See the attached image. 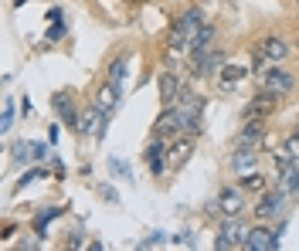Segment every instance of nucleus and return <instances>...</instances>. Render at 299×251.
I'll list each match as a JSON object with an SVG mask.
<instances>
[{
	"label": "nucleus",
	"instance_id": "obj_1",
	"mask_svg": "<svg viewBox=\"0 0 299 251\" xmlns=\"http://www.w3.org/2000/svg\"><path fill=\"white\" fill-rule=\"evenodd\" d=\"M201 27H204V21H201V11L180 14V17L173 21V27H170V37H167L170 55H184L187 48H191V41L197 37V31H201Z\"/></svg>",
	"mask_w": 299,
	"mask_h": 251
},
{
	"label": "nucleus",
	"instance_id": "obj_2",
	"mask_svg": "<svg viewBox=\"0 0 299 251\" xmlns=\"http://www.w3.org/2000/svg\"><path fill=\"white\" fill-rule=\"evenodd\" d=\"M245 238H248V228L242 224V217H221L218 238H214V248L228 251V248H245Z\"/></svg>",
	"mask_w": 299,
	"mask_h": 251
},
{
	"label": "nucleus",
	"instance_id": "obj_3",
	"mask_svg": "<svg viewBox=\"0 0 299 251\" xmlns=\"http://www.w3.org/2000/svg\"><path fill=\"white\" fill-rule=\"evenodd\" d=\"M242 207H245L242 187H221L214 197V214L221 217H242Z\"/></svg>",
	"mask_w": 299,
	"mask_h": 251
},
{
	"label": "nucleus",
	"instance_id": "obj_4",
	"mask_svg": "<svg viewBox=\"0 0 299 251\" xmlns=\"http://www.w3.org/2000/svg\"><path fill=\"white\" fill-rule=\"evenodd\" d=\"M211 45H214V27H211V24H204V27L197 31V37L191 41V48H187V68H191V75H194V68L207 58Z\"/></svg>",
	"mask_w": 299,
	"mask_h": 251
},
{
	"label": "nucleus",
	"instance_id": "obj_5",
	"mask_svg": "<svg viewBox=\"0 0 299 251\" xmlns=\"http://www.w3.org/2000/svg\"><path fill=\"white\" fill-rule=\"evenodd\" d=\"M105 129H109V115L99 109V105H89L79 119V136H105Z\"/></svg>",
	"mask_w": 299,
	"mask_h": 251
},
{
	"label": "nucleus",
	"instance_id": "obj_6",
	"mask_svg": "<svg viewBox=\"0 0 299 251\" xmlns=\"http://www.w3.org/2000/svg\"><path fill=\"white\" fill-rule=\"evenodd\" d=\"M292 85H296V78H292L286 68H265L262 71V89L272 92V95H289Z\"/></svg>",
	"mask_w": 299,
	"mask_h": 251
},
{
	"label": "nucleus",
	"instance_id": "obj_7",
	"mask_svg": "<svg viewBox=\"0 0 299 251\" xmlns=\"http://www.w3.org/2000/svg\"><path fill=\"white\" fill-rule=\"evenodd\" d=\"M177 133H184V119H180V109L177 105H163V115L153 122V136H177Z\"/></svg>",
	"mask_w": 299,
	"mask_h": 251
},
{
	"label": "nucleus",
	"instance_id": "obj_8",
	"mask_svg": "<svg viewBox=\"0 0 299 251\" xmlns=\"http://www.w3.org/2000/svg\"><path fill=\"white\" fill-rule=\"evenodd\" d=\"M170 149H167V143H163V136H157L153 143L146 146V166H150V173L153 177H163L167 173V166H170Z\"/></svg>",
	"mask_w": 299,
	"mask_h": 251
},
{
	"label": "nucleus",
	"instance_id": "obj_9",
	"mask_svg": "<svg viewBox=\"0 0 299 251\" xmlns=\"http://www.w3.org/2000/svg\"><path fill=\"white\" fill-rule=\"evenodd\" d=\"M286 200H289V197H286V190H282V187H279V190H269V194H262L255 217H258V221H272V217H279V214H282V204H286Z\"/></svg>",
	"mask_w": 299,
	"mask_h": 251
},
{
	"label": "nucleus",
	"instance_id": "obj_10",
	"mask_svg": "<svg viewBox=\"0 0 299 251\" xmlns=\"http://www.w3.org/2000/svg\"><path fill=\"white\" fill-rule=\"evenodd\" d=\"M180 89H184V78H180L177 71H160V78H157V92H160V102L163 105H177Z\"/></svg>",
	"mask_w": 299,
	"mask_h": 251
},
{
	"label": "nucleus",
	"instance_id": "obj_11",
	"mask_svg": "<svg viewBox=\"0 0 299 251\" xmlns=\"http://www.w3.org/2000/svg\"><path fill=\"white\" fill-rule=\"evenodd\" d=\"M51 109L58 112V119H61V122L71 126V129L79 133V119H82V115L75 112V105H71V95H68V92H55V95H51Z\"/></svg>",
	"mask_w": 299,
	"mask_h": 251
},
{
	"label": "nucleus",
	"instance_id": "obj_12",
	"mask_svg": "<svg viewBox=\"0 0 299 251\" xmlns=\"http://www.w3.org/2000/svg\"><path fill=\"white\" fill-rule=\"evenodd\" d=\"M265 143V119H245L242 133H238V146H252L258 149Z\"/></svg>",
	"mask_w": 299,
	"mask_h": 251
},
{
	"label": "nucleus",
	"instance_id": "obj_13",
	"mask_svg": "<svg viewBox=\"0 0 299 251\" xmlns=\"http://www.w3.org/2000/svg\"><path fill=\"white\" fill-rule=\"evenodd\" d=\"M245 248L248 251H276L279 238H276V231H269V228H252L248 238H245Z\"/></svg>",
	"mask_w": 299,
	"mask_h": 251
},
{
	"label": "nucleus",
	"instance_id": "obj_14",
	"mask_svg": "<svg viewBox=\"0 0 299 251\" xmlns=\"http://www.w3.org/2000/svg\"><path fill=\"white\" fill-rule=\"evenodd\" d=\"M221 68H225V51H221V48H211L207 58L194 68V78H214V75H221Z\"/></svg>",
	"mask_w": 299,
	"mask_h": 251
},
{
	"label": "nucleus",
	"instance_id": "obj_15",
	"mask_svg": "<svg viewBox=\"0 0 299 251\" xmlns=\"http://www.w3.org/2000/svg\"><path fill=\"white\" fill-rule=\"evenodd\" d=\"M272 99H276V95H272V92H265V89H262V95H255L252 102L245 105L242 119H265V115L272 112Z\"/></svg>",
	"mask_w": 299,
	"mask_h": 251
},
{
	"label": "nucleus",
	"instance_id": "obj_16",
	"mask_svg": "<svg viewBox=\"0 0 299 251\" xmlns=\"http://www.w3.org/2000/svg\"><path fill=\"white\" fill-rule=\"evenodd\" d=\"M119 102H123V92L116 89V85H109V81H105L102 89H99V95H95V105H99L105 115H113L116 109H119Z\"/></svg>",
	"mask_w": 299,
	"mask_h": 251
},
{
	"label": "nucleus",
	"instance_id": "obj_17",
	"mask_svg": "<svg viewBox=\"0 0 299 251\" xmlns=\"http://www.w3.org/2000/svg\"><path fill=\"white\" fill-rule=\"evenodd\" d=\"M258 55L265 61H282V58H289V45L282 37H265L262 45H258Z\"/></svg>",
	"mask_w": 299,
	"mask_h": 251
},
{
	"label": "nucleus",
	"instance_id": "obj_18",
	"mask_svg": "<svg viewBox=\"0 0 299 251\" xmlns=\"http://www.w3.org/2000/svg\"><path fill=\"white\" fill-rule=\"evenodd\" d=\"M255 163H258L255 149L252 146H238V149H235V156H231V170H235V173H252Z\"/></svg>",
	"mask_w": 299,
	"mask_h": 251
},
{
	"label": "nucleus",
	"instance_id": "obj_19",
	"mask_svg": "<svg viewBox=\"0 0 299 251\" xmlns=\"http://www.w3.org/2000/svg\"><path fill=\"white\" fill-rule=\"evenodd\" d=\"M126 68H129V55H119V58H113V65H109V85H116V89L123 92V81H126Z\"/></svg>",
	"mask_w": 299,
	"mask_h": 251
},
{
	"label": "nucleus",
	"instance_id": "obj_20",
	"mask_svg": "<svg viewBox=\"0 0 299 251\" xmlns=\"http://www.w3.org/2000/svg\"><path fill=\"white\" fill-rule=\"evenodd\" d=\"M279 177H282V190H286V197L289 200H299V166L292 163V166H286Z\"/></svg>",
	"mask_w": 299,
	"mask_h": 251
},
{
	"label": "nucleus",
	"instance_id": "obj_21",
	"mask_svg": "<svg viewBox=\"0 0 299 251\" xmlns=\"http://www.w3.org/2000/svg\"><path fill=\"white\" fill-rule=\"evenodd\" d=\"M58 214H61V207H45V211H38V214H34V231H38V238H45V234H48V224H51Z\"/></svg>",
	"mask_w": 299,
	"mask_h": 251
},
{
	"label": "nucleus",
	"instance_id": "obj_22",
	"mask_svg": "<svg viewBox=\"0 0 299 251\" xmlns=\"http://www.w3.org/2000/svg\"><path fill=\"white\" fill-rule=\"evenodd\" d=\"M245 75H248L245 65H228V61H225V68H221V81H225V85H238Z\"/></svg>",
	"mask_w": 299,
	"mask_h": 251
},
{
	"label": "nucleus",
	"instance_id": "obj_23",
	"mask_svg": "<svg viewBox=\"0 0 299 251\" xmlns=\"http://www.w3.org/2000/svg\"><path fill=\"white\" fill-rule=\"evenodd\" d=\"M187 160H191V143L184 139V143H177V146L170 149V166L177 170V166H184Z\"/></svg>",
	"mask_w": 299,
	"mask_h": 251
},
{
	"label": "nucleus",
	"instance_id": "obj_24",
	"mask_svg": "<svg viewBox=\"0 0 299 251\" xmlns=\"http://www.w3.org/2000/svg\"><path fill=\"white\" fill-rule=\"evenodd\" d=\"M27 153H31V143H24V139H21V143H14V146H11V160L17 163V166L27 163V160H34V156H27Z\"/></svg>",
	"mask_w": 299,
	"mask_h": 251
},
{
	"label": "nucleus",
	"instance_id": "obj_25",
	"mask_svg": "<svg viewBox=\"0 0 299 251\" xmlns=\"http://www.w3.org/2000/svg\"><path fill=\"white\" fill-rule=\"evenodd\" d=\"M109 170H113V177L133 180V170H129V166H126V160H119V156H109Z\"/></svg>",
	"mask_w": 299,
	"mask_h": 251
},
{
	"label": "nucleus",
	"instance_id": "obj_26",
	"mask_svg": "<svg viewBox=\"0 0 299 251\" xmlns=\"http://www.w3.org/2000/svg\"><path fill=\"white\" fill-rule=\"evenodd\" d=\"M11 126H14V102L7 99V102H4V112H0V133H7Z\"/></svg>",
	"mask_w": 299,
	"mask_h": 251
},
{
	"label": "nucleus",
	"instance_id": "obj_27",
	"mask_svg": "<svg viewBox=\"0 0 299 251\" xmlns=\"http://www.w3.org/2000/svg\"><path fill=\"white\" fill-rule=\"evenodd\" d=\"M65 31H68V27H65V21H55L51 27H48L45 41H48V45H51V41H61V37H65Z\"/></svg>",
	"mask_w": 299,
	"mask_h": 251
},
{
	"label": "nucleus",
	"instance_id": "obj_28",
	"mask_svg": "<svg viewBox=\"0 0 299 251\" xmlns=\"http://www.w3.org/2000/svg\"><path fill=\"white\" fill-rule=\"evenodd\" d=\"M245 190H265V177L262 173H245Z\"/></svg>",
	"mask_w": 299,
	"mask_h": 251
},
{
	"label": "nucleus",
	"instance_id": "obj_29",
	"mask_svg": "<svg viewBox=\"0 0 299 251\" xmlns=\"http://www.w3.org/2000/svg\"><path fill=\"white\" fill-rule=\"evenodd\" d=\"M163 241H167V234H163V231H153V234H146V238L139 241V248H157Z\"/></svg>",
	"mask_w": 299,
	"mask_h": 251
},
{
	"label": "nucleus",
	"instance_id": "obj_30",
	"mask_svg": "<svg viewBox=\"0 0 299 251\" xmlns=\"http://www.w3.org/2000/svg\"><path fill=\"white\" fill-rule=\"evenodd\" d=\"M41 177H48V170H45V166H34V170L21 173V180H17V183L24 187V183H31V180H41Z\"/></svg>",
	"mask_w": 299,
	"mask_h": 251
},
{
	"label": "nucleus",
	"instance_id": "obj_31",
	"mask_svg": "<svg viewBox=\"0 0 299 251\" xmlns=\"http://www.w3.org/2000/svg\"><path fill=\"white\" fill-rule=\"evenodd\" d=\"M99 194H102L105 200H109V204H119V194H116V187H113V183H102V187H99Z\"/></svg>",
	"mask_w": 299,
	"mask_h": 251
},
{
	"label": "nucleus",
	"instance_id": "obj_32",
	"mask_svg": "<svg viewBox=\"0 0 299 251\" xmlns=\"http://www.w3.org/2000/svg\"><path fill=\"white\" fill-rule=\"evenodd\" d=\"M173 244H177V248H191V244H194V238H191V231H180V234L173 238Z\"/></svg>",
	"mask_w": 299,
	"mask_h": 251
},
{
	"label": "nucleus",
	"instance_id": "obj_33",
	"mask_svg": "<svg viewBox=\"0 0 299 251\" xmlns=\"http://www.w3.org/2000/svg\"><path fill=\"white\" fill-rule=\"evenodd\" d=\"M31 156L34 160H48V146L45 143H31Z\"/></svg>",
	"mask_w": 299,
	"mask_h": 251
},
{
	"label": "nucleus",
	"instance_id": "obj_34",
	"mask_svg": "<svg viewBox=\"0 0 299 251\" xmlns=\"http://www.w3.org/2000/svg\"><path fill=\"white\" fill-rule=\"evenodd\" d=\"M48 21H51V24L61 21V7H51V11H48Z\"/></svg>",
	"mask_w": 299,
	"mask_h": 251
},
{
	"label": "nucleus",
	"instance_id": "obj_35",
	"mask_svg": "<svg viewBox=\"0 0 299 251\" xmlns=\"http://www.w3.org/2000/svg\"><path fill=\"white\" fill-rule=\"evenodd\" d=\"M21 112H24V115H31V99H27V95L21 99Z\"/></svg>",
	"mask_w": 299,
	"mask_h": 251
},
{
	"label": "nucleus",
	"instance_id": "obj_36",
	"mask_svg": "<svg viewBox=\"0 0 299 251\" xmlns=\"http://www.w3.org/2000/svg\"><path fill=\"white\" fill-rule=\"evenodd\" d=\"M14 4H17V7H24V4H31V0H14Z\"/></svg>",
	"mask_w": 299,
	"mask_h": 251
},
{
	"label": "nucleus",
	"instance_id": "obj_37",
	"mask_svg": "<svg viewBox=\"0 0 299 251\" xmlns=\"http://www.w3.org/2000/svg\"><path fill=\"white\" fill-rule=\"evenodd\" d=\"M296 133H299V129H296Z\"/></svg>",
	"mask_w": 299,
	"mask_h": 251
}]
</instances>
